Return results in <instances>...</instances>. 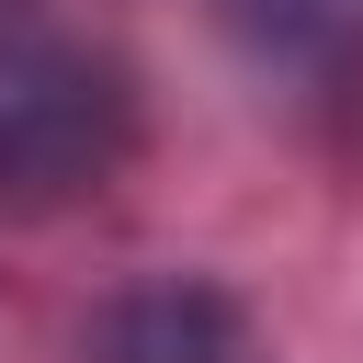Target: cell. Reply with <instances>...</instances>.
<instances>
[{"label":"cell","mask_w":363,"mask_h":363,"mask_svg":"<svg viewBox=\"0 0 363 363\" xmlns=\"http://www.w3.org/2000/svg\"><path fill=\"white\" fill-rule=\"evenodd\" d=\"M125 159V79L91 45L0 34V193L45 204Z\"/></svg>","instance_id":"cell-1"},{"label":"cell","mask_w":363,"mask_h":363,"mask_svg":"<svg viewBox=\"0 0 363 363\" xmlns=\"http://www.w3.org/2000/svg\"><path fill=\"white\" fill-rule=\"evenodd\" d=\"M227 363H238V352H227Z\"/></svg>","instance_id":"cell-2"}]
</instances>
